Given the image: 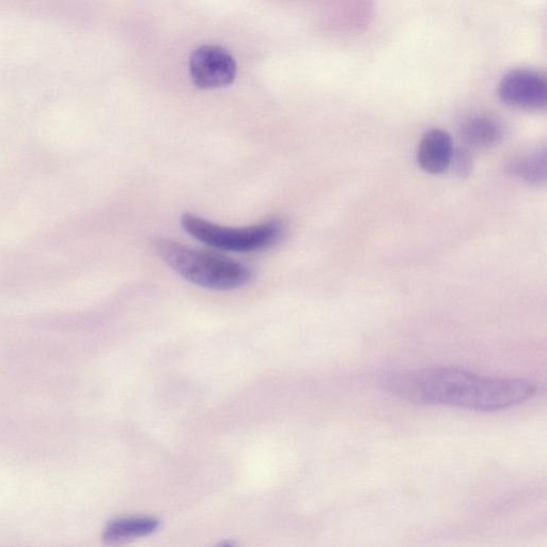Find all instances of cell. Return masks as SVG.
<instances>
[{"mask_svg": "<svg viewBox=\"0 0 547 547\" xmlns=\"http://www.w3.org/2000/svg\"><path fill=\"white\" fill-rule=\"evenodd\" d=\"M453 143L450 135L440 129H432L421 138L416 160L418 166L430 175H440L450 168Z\"/></svg>", "mask_w": 547, "mask_h": 547, "instance_id": "8992f818", "label": "cell"}, {"mask_svg": "<svg viewBox=\"0 0 547 547\" xmlns=\"http://www.w3.org/2000/svg\"><path fill=\"white\" fill-rule=\"evenodd\" d=\"M498 96L508 106L540 111L547 104L546 76L530 69L512 70L500 81Z\"/></svg>", "mask_w": 547, "mask_h": 547, "instance_id": "277c9868", "label": "cell"}, {"mask_svg": "<svg viewBox=\"0 0 547 547\" xmlns=\"http://www.w3.org/2000/svg\"><path fill=\"white\" fill-rule=\"evenodd\" d=\"M153 247L169 268L202 288L234 290L247 285L253 278L252 270L240 262L200 252L169 239L156 238Z\"/></svg>", "mask_w": 547, "mask_h": 547, "instance_id": "7a4b0ae2", "label": "cell"}, {"mask_svg": "<svg viewBox=\"0 0 547 547\" xmlns=\"http://www.w3.org/2000/svg\"><path fill=\"white\" fill-rule=\"evenodd\" d=\"M472 156L465 149H458L453 152L450 167L455 170V173L462 177L471 173Z\"/></svg>", "mask_w": 547, "mask_h": 547, "instance_id": "30bf717a", "label": "cell"}, {"mask_svg": "<svg viewBox=\"0 0 547 547\" xmlns=\"http://www.w3.org/2000/svg\"><path fill=\"white\" fill-rule=\"evenodd\" d=\"M192 81L200 89L229 86L236 80V60L220 46L205 45L197 49L190 62Z\"/></svg>", "mask_w": 547, "mask_h": 547, "instance_id": "5b68a950", "label": "cell"}, {"mask_svg": "<svg viewBox=\"0 0 547 547\" xmlns=\"http://www.w3.org/2000/svg\"><path fill=\"white\" fill-rule=\"evenodd\" d=\"M460 135L467 147L489 150L502 142L505 130L503 123L497 118L487 114H477L462 122Z\"/></svg>", "mask_w": 547, "mask_h": 547, "instance_id": "52a82bcc", "label": "cell"}, {"mask_svg": "<svg viewBox=\"0 0 547 547\" xmlns=\"http://www.w3.org/2000/svg\"><path fill=\"white\" fill-rule=\"evenodd\" d=\"M387 392L415 404L449 405L478 412L504 411L533 399L538 387L524 379H491L460 368L398 372L384 381Z\"/></svg>", "mask_w": 547, "mask_h": 547, "instance_id": "6da1fadb", "label": "cell"}, {"mask_svg": "<svg viewBox=\"0 0 547 547\" xmlns=\"http://www.w3.org/2000/svg\"><path fill=\"white\" fill-rule=\"evenodd\" d=\"M508 173L529 185H544L546 182V151L536 149L523 153L508 164Z\"/></svg>", "mask_w": 547, "mask_h": 547, "instance_id": "ba28073f", "label": "cell"}, {"mask_svg": "<svg viewBox=\"0 0 547 547\" xmlns=\"http://www.w3.org/2000/svg\"><path fill=\"white\" fill-rule=\"evenodd\" d=\"M160 523L152 518H127L109 523L104 531V540L108 543H119L144 537L154 533Z\"/></svg>", "mask_w": 547, "mask_h": 547, "instance_id": "9c48e42d", "label": "cell"}, {"mask_svg": "<svg viewBox=\"0 0 547 547\" xmlns=\"http://www.w3.org/2000/svg\"><path fill=\"white\" fill-rule=\"evenodd\" d=\"M181 226L196 240L233 253L258 252L275 244L284 233V226L279 221L229 228L215 225L191 213L182 215Z\"/></svg>", "mask_w": 547, "mask_h": 547, "instance_id": "3957f363", "label": "cell"}]
</instances>
